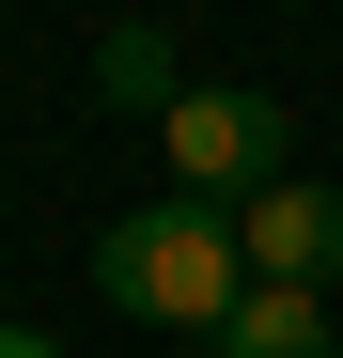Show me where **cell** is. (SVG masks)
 I'll use <instances>...</instances> for the list:
<instances>
[{"instance_id": "obj_1", "label": "cell", "mask_w": 343, "mask_h": 358, "mask_svg": "<svg viewBox=\"0 0 343 358\" xmlns=\"http://www.w3.org/2000/svg\"><path fill=\"white\" fill-rule=\"evenodd\" d=\"M94 296L125 327H234V296H250V250H234V218L218 203H125L94 234Z\"/></svg>"}, {"instance_id": "obj_2", "label": "cell", "mask_w": 343, "mask_h": 358, "mask_svg": "<svg viewBox=\"0 0 343 358\" xmlns=\"http://www.w3.org/2000/svg\"><path fill=\"white\" fill-rule=\"evenodd\" d=\"M156 156H172L188 203H250V187L297 171V109H281V94H234V78H188L156 109Z\"/></svg>"}, {"instance_id": "obj_3", "label": "cell", "mask_w": 343, "mask_h": 358, "mask_svg": "<svg viewBox=\"0 0 343 358\" xmlns=\"http://www.w3.org/2000/svg\"><path fill=\"white\" fill-rule=\"evenodd\" d=\"M234 250H250V280H281V296L343 280V187H312V171L250 187V203H234Z\"/></svg>"}, {"instance_id": "obj_4", "label": "cell", "mask_w": 343, "mask_h": 358, "mask_svg": "<svg viewBox=\"0 0 343 358\" xmlns=\"http://www.w3.org/2000/svg\"><path fill=\"white\" fill-rule=\"evenodd\" d=\"M218 358H343V343H328V296L250 280V296H234V327H218Z\"/></svg>"}, {"instance_id": "obj_5", "label": "cell", "mask_w": 343, "mask_h": 358, "mask_svg": "<svg viewBox=\"0 0 343 358\" xmlns=\"http://www.w3.org/2000/svg\"><path fill=\"white\" fill-rule=\"evenodd\" d=\"M94 94H109V109H141V125H156L172 94H188V78H172V47H156V16H125V31H94Z\"/></svg>"}, {"instance_id": "obj_6", "label": "cell", "mask_w": 343, "mask_h": 358, "mask_svg": "<svg viewBox=\"0 0 343 358\" xmlns=\"http://www.w3.org/2000/svg\"><path fill=\"white\" fill-rule=\"evenodd\" d=\"M0 358H63V343H47V327H16V312H0Z\"/></svg>"}]
</instances>
